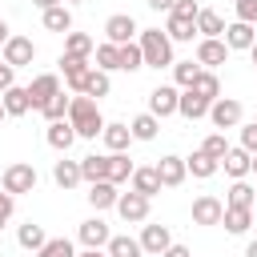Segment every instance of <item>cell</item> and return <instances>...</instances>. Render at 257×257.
<instances>
[{"label":"cell","mask_w":257,"mask_h":257,"mask_svg":"<svg viewBox=\"0 0 257 257\" xmlns=\"http://www.w3.org/2000/svg\"><path fill=\"white\" fill-rule=\"evenodd\" d=\"M76 257H108V253H100V249H84V253H76Z\"/></svg>","instance_id":"11a10c76"},{"label":"cell","mask_w":257,"mask_h":257,"mask_svg":"<svg viewBox=\"0 0 257 257\" xmlns=\"http://www.w3.org/2000/svg\"><path fill=\"white\" fill-rule=\"evenodd\" d=\"M4 116H8V112H4V104H0V120H4Z\"/></svg>","instance_id":"94428289"},{"label":"cell","mask_w":257,"mask_h":257,"mask_svg":"<svg viewBox=\"0 0 257 257\" xmlns=\"http://www.w3.org/2000/svg\"><path fill=\"white\" fill-rule=\"evenodd\" d=\"M128 181H133V193H141V197H149V201L161 193V177H157V169H133Z\"/></svg>","instance_id":"603a6c76"},{"label":"cell","mask_w":257,"mask_h":257,"mask_svg":"<svg viewBox=\"0 0 257 257\" xmlns=\"http://www.w3.org/2000/svg\"><path fill=\"white\" fill-rule=\"evenodd\" d=\"M36 112H40L44 120H64V116H68V96H64V88H60L56 96H48V100H44Z\"/></svg>","instance_id":"d590c367"},{"label":"cell","mask_w":257,"mask_h":257,"mask_svg":"<svg viewBox=\"0 0 257 257\" xmlns=\"http://www.w3.org/2000/svg\"><path fill=\"white\" fill-rule=\"evenodd\" d=\"M197 72H201L197 60H173V80H177V88H189V84L197 80Z\"/></svg>","instance_id":"b9f144b4"},{"label":"cell","mask_w":257,"mask_h":257,"mask_svg":"<svg viewBox=\"0 0 257 257\" xmlns=\"http://www.w3.org/2000/svg\"><path fill=\"white\" fill-rule=\"evenodd\" d=\"M108 225L100 221V217H88V221H80V245L84 249H100V245H108Z\"/></svg>","instance_id":"ac0fdd59"},{"label":"cell","mask_w":257,"mask_h":257,"mask_svg":"<svg viewBox=\"0 0 257 257\" xmlns=\"http://www.w3.org/2000/svg\"><path fill=\"white\" fill-rule=\"evenodd\" d=\"M209 104H213V100L197 96L193 88H185V92L177 96V112H181L185 120H201V116H209Z\"/></svg>","instance_id":"2e32d148"},{"label":"cell","mask_w":257,"mask_h":257,"mask_svg":"<svg viewBox=\"0 0 257 257\" xmlns=\"http://www.w3.org/2000/svg\"><path fill=\"white\" fill-rule=\"evenodd\" d=\"M221 225H225L229 233H245V229L253 225V209H233V205H225V213H221Z\"/></svg>","instance_id":"4dcf8cb0"},{"label":"cell","mask_w":257,"mask_h":257,"mask_svg":"<svg viewBox=\"0 0 257 257\" xmlns=\"http://www.w3.org/2000/svg\"><path fill=\"white\" fill-rule=\"evenodd\" d=\"M253 124H257V116H253Z\"/></svg>","instance_id":"6125c7cd"},{"label":"cell","mask_w":257,"mask_h":257,"mask_svg":"<svg viewBox=\"0 0 257 257\" xmlns=\"http://www.w3.org/2000/svg\"><path fill=\"white\" fill-rule=\"evenodd\" d=\"M12 209H16V197H12V193H0V229L8 225V217H12Z\"/></svg>","instance_id":"7dc6e473"},{"label":"cell","mask_w":257,"mask_h":257,"mask_svg":"<svg viewBox=\"0 0 257 257\" xmlns=\"http://www.w3.org/2000/svg\"><path fill=\"white\" fill-rule=\"evenodd\" d=\"M4 60H8L12 68L32 64V60H36V44H32V36H8V40H4Z\"/></svg>","instance_id":"8992f818"},{"label":"cell","mask_w":257,"mask_h":257,"mask_svg":"<svg viewBox=\"0 0 257 257\" xmlns=\"http://www.w3.org/2000/svg\"><path fill=\"white\" fill-rule=\"evenodd\" d=\"M177 84H157L153 92H149V112L157 116V120H165V116H173L177 112Z\"/></svg>","instance_id":"52a82bcc"},{"label":"cell","mask_w":257,"mask_h":257,"mask_svg":"<svg viewBox=\"0 0 257 257\" xmlns=\"http://www.w3.org/2000/svg\"><path fill=\"white\" fill-rule=\"evenodd\" d=\"M100 137H104V145H108V153H124L128 149V141H133V133H128V124H120V120H104V128H100Z\"/></svg>","instance_id":"7402d4cb"},{"label":"cell","mask_w":257,"mask_h":257,"mask_svg":"<svg viewBox=\"0 0 257 257\" xmlns=\"http://www.w3.org/2000/svg\"><path fill=\"white\" fill-rule=\"evenodd\" d=\"M72 141H76V128L68 124V116H64V120H48V145H52L56 153H68Z\"/></svg>","instance_id":"ffe728a7"},{"label":"cell","mask_w":257,"mask_h":257,"mask_svg":"<svg viewBox=\"0 0 257 257\" xmlns=\"http://www.w3.org/2000/svg\"><path fill=\"white\" fill-rule=\"evenodd\" d=\"M197 32H201V36H221V32H225V20H221V12H213V8H201V12H197Z\"/></svg>","instance_id":"e575fe53"},{"label":"cell","mask_w":257,"mask_h":257,"mask_svg":"<svg viewBox=\"0 0 257 257\" xmlns=\"http://www.w3.org/2000/svg\"><path fill=\"white\" fill-rule=\"evenodd\" d=\"M189 88H193L197 96H205V100H217V96H221V80H217V72H213V68H201V72H197V80H193Z\"/></svg>","instance_id":"484cf974"},{"label":"cell","mask_w":257,"mask_h":257,"mask_svg":"<svg viewBox=\"0 0 257 257\" xmlns=\"http://www.w3.org/2000/svg\"><path fill=\"white\" fill-rule=\"evenodd\" d=\"M197 12H201V8H197V0H177L169 16H177V20H197Z\"/></svg>","instance_id":"bcb514c9"},{"label":"cell","mask_w":257,"mask_h":257,"mask_svg":"<svg viewBox=\"0 0 257 257\" xmlns=\"http://www.w3.org/2000/svg\"><path fill=\"white\" fill-rule=\"evenodd\" d=\"M12 84H16V68L4 60V64H0V92H4V88H12Z\"/></svg>","instance_id":"681fc988"},{"label":"cell","mask_w":257,"mask_h":257,"mask_svg":"<svg viewBox=\"0 0 257 257\" xmlns=\"http://www.w3.org/2000/svg\"><path fill=\"white\" fill-rule=\"evenodd\" d=\"M128 133H133V141H153V137L161 133V120H157L153 112H141V116H133Z\"/></svg>","instance_id":"83f0119b"},{"label":"cell","mask_w":257,"mask_h":257,"mask_svg":"<svg viewBox=\"0 0 257 257\" xmlns=\"http://www.w3.org/2000/svg\"><path fill=\"white\" fill-rule=\"evenodd\" d=\"M96 48V40L88 36V32H64V52H72V56H88Z\"/></svg>","instance_id":"74e56055"},{"label":"cell","mask_w":257,"mask_h":257,"mask_svg":"<svg viewBox=\"0 0 257 257\" xmlns=\"http://www.w3.org/2000/svg\"><path fill=\"white\" fill-rule=\"evenodd\" d=\"M153 169H157V177H161V189H177V185L189 177V169H185V157H173V153H169V157H161Z\"/></svg>","instance_id":"9c48e42d"},{"label":"cell","mask_w":257,"mask_h":257,"mask_svg":"<svg viewBox=\"0 0 257 257\" xmlns=\"http://www.w3.org/2000/svg\"><path fill=\"white\" fill-rule=\"evenodd\" d=\"M201 149H205V153H209V157H213V161H221V157H225V153H229V141H225V133H209V137H205V145H201Z\"/></svg>","instance_id":"ee69618b"},{"label":"cell","mask_w":257,"mask_h":257,"mask_svg":"<svg viewBox=\"0 0 257 257\" xmlns=\"http://www.w3.org/2000/svg\"><path fill=\"white\" fill-rule=\"evenodd\" d=\"M8 36H12V28H8L4 20H0V48H4V40H8Z\"/></svg>","instance_id":"f5cc1de1"},{"label":"cell","mask_w":257,"mask_h":257,"mask_svg":"<svg viewBox=\"0 0 257 257\" xmlns=\"http://www.w3.org/2000/svg\"><path fill=\"white\" fill-rule=\"evenodd\" d=\"M221 213H225V201L213 197V193H205V197L193 201V221L197 225H221Z\"/></svg>","instance_id":"4fadbf2b"},{"label":"cell","mask_w":257,"mask_h":257,"mask_svg":"<svg viewBox=\"0 0 257 257\" xmlns=\"http://www.w3.org/2000/svg\"><path fill=\"white\" fill-rule=\"evenodd\" d=\"M108 72H100V68H88V76H84V96H92V100H100V96H108Z\"/></svg>","instance_id":"d6a6232c"},{"label":"cell","mask_w":257,"mask_h":257,"mask_svg":"<svg viewBox=\"0 0 257 257\" xmlns=\"http://www.w3.org/2000/svg\"><path fill=\"white\" fill-rule=\"evenodd\" d=\"M68 124L76 128V137L92 141V137H100V128H104V116H100L96 100L80 92V96H68Z\"/></svg>","instance_id":"6da1fadb"},{"label":"cell","mask_w":257,"mask_h":257,"mask_svg":"<svg viewBox=\"0 0 257 257\" xmlns=\"http://www.w3.org/2000/svg\"><path fill=\"white\" fill-rule=\"evenodd\" d=\"M221 169H225L233 181H241V177H249V169H253V153H249V149H229V153L221 157Z\"/></svg>","instance_id":"e0dca14e"},{"label":"cell","mask_w":257,"mask_h":257,"mask_svg":"<svg viewBox=\"0 0 257 257\" xmlns=\"http://www.w3.org/2000/svg\"><path fill=\"white\" fill-rule=\"evenodd\" d=\"M245 257H257V241H249V245H245Z\"/></svg>","instance_id":"9f6ffc18"},{"label":"cell","mask_w":257,"mask_h":257,"mask_svg":"<svg viewBox=\"0 0 257 257\" xmlns=\"http://www.w3.org/2000/svg\"><path fill=\"white\" fill-rule=\"evenodd\" d=\"M116 197H120V193H116L112 181H92V185H88V205H92L96 213H100V209H112Z\"/></svg>","instance_id":"44dd1931"},{"label":"cell","mask_w":257,"mask_h":257,"mask_svg":"<svg viewBox=\"0 0 257 257\" xmlns=\"http://www.w3.org/2000/svg\"><path fill=\"white\" fill-rule=\"evenodd\" d=\"M241 149L257 153V124H245V128H241Z\"/></svg>","instance_id":"c3c4849f"},{"label":"cell","mask_w":257,"mask_h":257,"mask_svg":"<svg viewBox=\"0 0 257 257\" xmlns=\"http://www.w3.org/2000/svg\"><path fill=\"white\" fill-rule=\"evenodd\" d=\"M161 257H193V253H189V249H185V245H177V241H173V245H169V249H165V253H161Z\"/></svg>","instance_id":"f907efd6"},{"label":"cell","mask_w":257,"mask_h":257,"mask_svg":"<svg viewBox=\"0 0 257 257\" xmlns=\"http://www.w3.org/2000/svg\"><path fill=\"white\" fill-rule=\"evenodd\" d=\"M36 257H76V249H72L68 237H48V241L36 249Z\"/></svg>","instance_id":"60d3db41"},{"label":"cell","mask_w":257,"mask_h":257,"mask_svg":"<svg viewBox=\"0 0 257 257\" xmlns=\"http://www.w3.org/2000/svg\"><path fill=\"white\" fill-rule=\"evenodd\" d=\"M104 253H108V257H145V249H141L137 237H108Z\"/></svg>","instance_id":"1f68e13d"},{"label":"cell","mask_w":257,"mask_h":257,"mask_svg":"<svg viewBox=\"0 0 257 257\" xmlns=\"http://www.w3.org/2000/svg\"><path fill=\"white\" fill-rule=\"evenodd\" d=\"M249 173H257V153H253V169H249Z\"/></svg>","instance_id":"91938a15"},{"label":"cell","mask_w":257,"mask_h":257,"mask_svg":"<svg viewBox=\"0 0 257 257\" xmlns=\"http://www.w3.org/2000/svg\"><path fill=\"white\" fill-rule=\"evenodd\" d=\"M44 28H48V32H72V12H68V4L44 8Z\"/></svg>","instance_id":"d4e9b609"},{"label":"cell","mask_w":257,"mask_h":257,"mask_svg":"<svg viewBox=\"0 0 257 257\" xmlns=\"http://www.w3.org/2000/svg\"><path fill=\"white\" fill-rule=\"evenodd\" d=\"M80 181H88V185L92 181H108V157H96V153L84 157L80 161Z\"/></svg>","instance_id":"f1b7e54d"},{"label":"cell","mask_w":257,"mask_h":257,"mask_svg":"<svg viewBox=\"0 0 257 257\" xmlns=\"http://www.w3.org/2000/svg\"><path fill=\"white\" fill-rule=\"evenodd\" d=\"M60 72H64V84H68L72 92H80V88H84V76H88V56L64 52V56H60Z\"/></svg>","instance_id":"8fae6325"},{"label":"cell","mask_w":257,"mask_h":257,"mask_svg":"<svg viewBox=\"0 0 257 257\" xmlns=\"http://www.w3.org/2000/svg\"><path fill=\"white\" fill-rule=\"evenodd\" d=\"M137 241H141V249H145V253L161 257V253L173 245V233H169V225H145V233H141Z\"/></svg>","instance_id":"5bb4252c"},{"label":"cell","mask_w":257,"mask_h":257,"mask_svg":"<svg viewBox=\"0 0 257 257\" xmlns=\"http://www.w3.org/2000/svg\"><path fill=\"white\" fill-rule=\"evenodd\" d=\"M0 104H4V112H8V116H24V112L32 108V96H28V88L12 84V88H4V92H0Z\"/></svg>","instance_id":"d6986e66"},{"label":"cell","mask_w":257,"mask_h":257,"mask_svg":"<svg viewBox=\"0 0 257 257\" xmlns=\"http://www.w3.org/2000/svg\"><path fill=\"white\" fill-rule=\"evenodd\" d=\"M60 92V76L56 72H40V76H32V84H28V96H32V108H40L48 96H56Z\"/></svg>","instance_id":"9a60e30c"},{"label":"cell","mask_w":257,"mask_h":257,"mask_svg":"<svg viewBox=\"0 0 257 257\" xmlns=\"http://www.w3.org/2000/svg\"><path fill=\"white\" fill-rule=\"evenodd\" d=\"M225 60H229L225 40H221V36H201V44H197V64H201V68H217V64H225Z\"/></svg>","instance_id":"ba28073f"},{"label":"cell","mask_w":257,"mask_h":257,"mask_svg":"<svg viewBox=\"0 0 257 257\" xmlns=\"http://www.w3.org/2000/svg\"><path fill=\"white\" fill-rule=\"evenodd\" d=\"M60 4H84V0H60Z\"/></svg>","instance_id":"680465c9"},{"label":"cell","mask_w":257,"mask_h":257,"mask_svg":"<svg viewBox=\"0 0 257 257\" xmlns=\"http://www.w3.org/2000/svg\"><path fill=\"white\" fill-rule=\"evenodd\" d=\"M32 4H36V8L44 12V8H52V4H60V0H32Z\"/></svg>","instance_id":"db71d44e"},{"label":"cell","mask_w":257,"mask_h":257,"mask_svg":"<svg viewBox=\"0 0 257 257\" xmlns=\"http://www.w3.org/2000/svg\"><path fill=\"white\" fill-rule=\"evenodd\" d=\"M249 56H253V64H257V40H253V48H249Z\"/></svg>","instance_id":"6f0895ef"},{"label":"cell","mask_w":257,"mask_h":257,"mask_svg":"<svg viewBox=\"0 0 257 257\" xmlns=\"http://www.w3.org/2000/svg\"><path fill=\"white\" fill-rule=\"evenodd\" d=\"M16 241L24 245V249H40L44 241H48V233H44V225H36V221H28V225H20V233H16Z\"/></svg>","instance_id":"8d00e7d4"},{"label":"cell","mask_w":257,"mask_h":257,"mask_svg":"<svg viewBox=\"0 0 257 257\" xmlns=\"http://www.w3.org/2000/svg\"><path fill=\"white\" fill-rule=\"evenodd\" d=\"M185 169H189V173H193L197 181H209V177H213V173L221 169V161H213V157H209L205 149H197V153H193V157L185 161Z\"/></svg>","instance_id":"cb8c5ba5"},{"label":"cell","mask_w":257,"mask_h":257,"mask_svg":"<svg viewBox=\"0 0 257 257\" xmlns=\"http://www.w3.org/2000/svg\"><path fill=\"white\" fill-rule=\"evenodd\" d=\"M165 36H169V40H193V36H197V20H177V16H169Z\"/></svg>","instance_id":"7bdbcfd3"},{"label":"cell","mask_w":257,"mask_h":257,"mask_svg":"<svg viewBox=\"0 0 257 257\" xmlns=\"http://www.w3.org/2000/svg\"><path fill=\"white\" fill-rule=\"evenodd\" d=\"M92 52H96V68H100V72H112V68H120V52H116V44H112V40L96 44Z\"/></svg>","instance_id":"f35d334b"},{"label":"cell","mask_w":257,"mask_h":257,"mask_svg":"<svg viewBox=\"0 0 257 257\" xmlns=\"http://www.w3.org/2000/svg\"><path fill=\"white\" fill-rule=\"evenodd\" d=\"M52 181H56L60 189H76V185H80V161H56Z\"/></svg>","instance_id":"f546056e"},{"label":"cell","mask_w":257,"mask_h":257,"mask_svg":"<svg viewBox=\"0 0 257 257\" xmlns=\"http://www.w3.org/2000/svg\"><path fill=\"white\" fill-rule=\"evenodd\" d=\"M112 209H116L124 221H133V225H137V221H145V217H149V197H141V193H133V189H128V193H120V197H116V205H112Z\"/></svg>","instance_id":"7c38bea8"},{"label":"cell","mask_w":257,"mask_h":257,"mask_svg":"<svg viewBox=\"0 0 257 257\" xmlns=\"http://www.w3.org/2000/svg\"><path fill=\"white\" fill-rule=\"evenodd\" d=\"M221 40H225V48H229V52H249V48H253V40H257V32H253V24L233 20V24H225Z\"/></svg>","instance_id":"5b68a950"},{"label":"cell","mask_w":257,"mask_h":257,"mask_svg":"<svg viewBox=\"0 0 257 257\" xmlns=\"http://www.w3.org/2000/svg\"><path fill=\"white\" fill-rule=\"evenodd\" d=\"M145 4H149V8H157V12H173V4H177V0H145Z\"/></svg>","instance_id":"816d5d0a"},{"label":"cell","mask_w":257,"mask_h":257,"mask_svg":"<svg viewBox=\"0 0 257 257\" xmlns=\"http://www.w3.org/2000/svg\"><path fill=\"white\" fill-rule=\"evenodd\" d=\"M233 12H237V20L257 24V0H233Z\"/></svg>","instance_id":"f6af8a7d"},{"label":"cell","mask_w":257,"mask_h":257,"mask_svg":"<svg viewBox=\"0 0 257 257\" xmlns=\"http://www.w3.org/2000/svg\"><path fill=\"white\" fill-rule=\"evenodd\" d=\"M36 169L28 165V161H16V165H8L4 169V177H0V185H4V193H12V197H20V193H32L36 189Z\"/></svg>","instance_id":"3957f363"},{"label":"cell","mask_w":257,"mask_h":257,"mask_svg":"<svg viewBox=\"0 0 257 257\" xmlns=\"http://www.w3.org/2000/svg\"><path fill=\"white\" fill-rule=\"evenodd\" d=\"M137 44H141V56H145L149 68H169L173 64V40L161 28H141Z\"/></svg>","instance_id":"7a4b0ae2"},{"label":"cell","mask_w":257,"mask_h":257,"mask_svg":"<svg viewBox=\"0 0 257 257\" xmlns=\"http://www.w3.org/2000/svg\"><path fill=\"white\" fill-rule=\"evenodd\" d=\"M241 100H233V96H217L213 104H209V120L217 124V128H237L241 124Z\"/></svg>","instance_id":"277c9868"},{"label":"cell","mask_w":257,"mask_h":257,"mask_svg":"<svg viewBox=\"0 0 257 257\" xmlns=\"http://www.w3.org/2000/svg\"><path fill=\"white\" fill-rule=\"evenodd\" d=\"M133 169H137V165H133L124 153H108V181H112V185H124V181L133 177Z\"/></svg>","instance_id":"836d02e7"},{"label":"cell","mask_w":257,"mask_h":257,"mask_svg":"<svg viewBox=\"0 0 257 257\" xmlns=\"http://www.w3.org/2000/svg\"><path fill=\"white\" fill-rule=\"evenodd\" d=\"M116 52H120V68H124V72H137V68H145V56H141V44H137V40H128V44H116Z\"/></svg>","instance_id":"ab89813d"},{"label":"cell","mask_w":257,"mask_h":257,"mask_svg":"<svg viewBox=\"0 0 257 257\" xmlns=\"http://www.w3.org/2000/svg\"><path fill=\"white\" fill-rule=\"evenodd\" d=\"M137 32H141V28H137V20H133L128 12H116V16L104 20V36H108L112 44H128Z\"/></svg>","instance_id":"30bf717a"},{"label":"cell","mask_w":257,"mask_h":257,"mask_svg":"<svg viewBox=\"0 0 257 257\" xmlns=\"http://www.w3.org/2000/svg\"><path fill=\"white\" fill-rule=\"evenodd\" d=\"M253 193H257V189H253V185L241 177V181H233V185H229V197H225V205H233V209H253V201H257Z\"/></svg>","instance_id":"4316f807"}]
</instances>
